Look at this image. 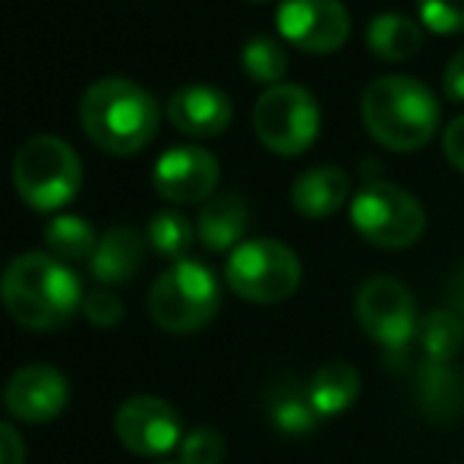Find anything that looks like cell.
<instances>
[{"label":"cell","instance_id":"cell-1","mask_svg":"<svg viewBox=\"0 0 464 464\" xmlns=\"http://www.w3.org/2000/svg\"><path fill=\"white\" fill-rule=\"evenodd\" d=\"M0 300L23 329H61L82 310V285L67 263L51 253H23L0 278Z\"/></svg>","mask_w":464,"mask_h":464},{"label":"cell","instance_id":"cell-2","mask_svg":"<svg viewBox=\"0 0 464 464\" xmlns=\"http://www.w3.org/2000/svg\"><path fill=\"white\" fill-rule=\"evenodd\" d=\"M159 102L140 82L104 76L80 98V123L108 155H136L159 133Z\"/></svg>","mask_w":464,"mask_h":464},{"label":"cell","instance_id":"cell-3","mask_svg":"<svg viewBox=\"0 0 464 464\" xmlns=\"http://www.w3.org/2000/svg\"><path fill=\"white\" fill-rule=\"evenodd\" d=\"M363 127L392 152H417L440 130V102L411 76H379L361 98Z\"/></svg>","mask_w":464,"mask_h":464},{"label":"cell","instance_id":"cell-4","mask_svg":"<svg viewBox=\"0 0 464 464\" xmlns=\"http://www.w3.org/2000/svg\"><path fill=\"white\" fill-rule=\"evenodd\" d=\"M82 184V161L70 142L61 136H32L25 146H19L13 159V187L19 199L35 212H57Z\"/></svg>","mask_w":464,"mask_h":464},{"label":"cell","instance_id":"cell-5","mask_svg":"<svg viewBox=\"0 0 464 464\" xmlns=\"http://www.w3.org/2000/svg\"><path fill=\"white\" fill-rule=\"evenodd\" d=\"M221 306L218 278L196 259H180L155 278L149 291V316L174 335H189L215 319Z\"/></svg>","mask_w":464,"mask_h":464},{"label":"cell","instance_id":"cell-6","mask_svg":"<svg viewBox=\"0 0 464 464\" xmlns=\"http://www.w3.org/2000/svg\"><path fill=\"white\" fill-rule=\"evenodd\" d=\"M351 225L379 250H408L427 231V212L408 189L389 180H370L351 196Z\"/></svg>","mask_w":464,"mask_h":464},{"label":"cell","instance_id":"cell-7","mask_svg":"<svg viewBox=\"0 0 464 464\" xmlns=\"http://www.w3.org/2000/svg\"><path fill=\"white\" fill-rule=\"evenodd\" d=\"M300 278L297 253L272 237L244 240L225 266L227 287L246 304H281L297 291Z\"/></svg>","mask_w":464,"mask_h":464},{"label":"cell","instance_id":"cell-8","mask_svg":"<svg viewBox=\"0 0 464 464\" xmlns=\"http://www.w3.org/2000/svg\"><path fill=\"white\" fill-rule=\"evenodd\" d=\"M319 104L310 89L297 82H278L256 98L253 130L259 142L281 159L304 155L319 136Z\"/></svg>","mask_w":464,"mask_h":464},{"label":"cell","instance_id":"cell-9","mask_svg":"<svg viewBox=\"0 0 464 464\" xmlns=\"http://www.w3.org/2000/svg\"><path fill=\"white\" fill-rule=\"evenodd\" d=\"M354 316L361 329L385 351H404L417 335L414 294L398 278L372 276L357 287Z\"/></svg>","mask_w":464,"mask_h":464},{"label":"cell","instance_id":"cell-10","mask_svg":"<svg viewBox=\"0 0 464 464\" xmlns=\"http://www.w3.org/2000/svg\"><path fill=\"white\" fill-rule=\"evenodd\" d=\"M276 19L281 38L310 54H332L351 38V16L342 0H281Z\"/></svg>","mask_w":464,"mask_h":464},{"label":"cell","instance_id":"cell-11","mask_svg":"<svg viewBox=\"0 0 464 464\" xmlns=\"http://www.w3.org/2000/svg\"><path fill=\"white\" fill-rule=\"evenodd\" d=\"M114 433L133 455L161 459L174 446H180V417L174 404L155 395H136L117 408Z\"/></svg>","mask_w":464,"mask_h":464},{"label":"cell","instance_id":"cell-12","mask_svg":"<svg viewBox=\"0 0 464 464\" xmlns=\"http://www.w3.org/2000/svg\"><path fill=\"white\" fill-rule=\"evenodd\" d=\"M221 168L208 149L199 146H174L155 161L152 184L159 196L178 206H193V202H208L218 187Z\"/></svg>","mask_w":464,"mask_h":464},{"label":"cell","instance_id":"cell-13","mask_svg":"<svg viewBox=\"0 0 464 464\" xmlns=\"http://www.w3.org/2000/svg\"><path fill=\"white\" fill-rule=\"evenodd\" d=\"M6 411L23 423H48L63 414L70 401V382L48 363H29L16 370L4 392Z\"/></svg>","mask_w":464,"mask_h":464},{"label":"cell","instance_id":"cell-14","mask_svg":"<svg viewBox=\"0 0 464 464\" xmlns=\"http://www.w3.org/2000/svg\"><path fill=\"white\" fill-rule=\"evenodd\" d=\"M168 117L171 123L187 136L208 140L227 130L234 117L231 98L215 86H184L168 102Z\"/></svg>","mask_w":464,"mask_h":464},{"label":"cell","instance_id":"cell-15","mask_svg":"<svg viewBox=\"0 0 464 464\" xmlns=\"http://www.w3.org/2000/svg\"><path fill=\"white\" fill-rule=\"evenodd\" d=\"M414 395L423 417L436 423H452L464 417V372L452 363L423 361L414 376Z\"/></svg>","mask_w":464,"mask_h":464},{"label":"cell","instance_id":"cell-16","mask_svg":"<svg viewBox=\"0 0 464 464\" xmlns=\"http://www.w3.org/2000/svg\"><path fill=\"white\" fill-rule=\"evenodd\" d=\"M250 227V208L237 193H218L202 202L199 218H196V237L206 250L225 253L237 250L244 244V234Z\"/></svg>","mask_w":464,"mask_h":464},{"label":"cell","instance_id":"cell-17","mask_svg":"<svg viewBox=\"0 0 464 464\" xmlns=\"http://www.w3.org/2000/svg\"><path fill=\"white\" fill-rule=\"evenodd\" d=\"M351 199L348 171L335 165H316L291 184V206L304 218H329Z\"/></svg>","mask_w":464,"mask_h":464},{"label":"cell","instance_id":"cell-18","mask_svg":"<svg viewBox=\"0 0 464 464\" xmlns=\"http://www.w3.org/2000/svg\"><path fill=\"white\" fill-rule=\"evenodd\" d=\"M142 259H146V237L136 227L117 225L102 234L89 269L102 285H127L140 272Z\"/></svg>","mask_w":464,"mask_h":464},{"label":"cell","instance_id":"cell-19","mask_svg":"<svg viewBox=\"0 0 464 464\" xmlns=\"http://www.w3.org/2000/svg\"><path fill=\"white\" fill-rule=\"evenodd\" d=\"M361 372H357L354 363L348 361H329L323 363L306 382V392H310V401L316 408L319 420L323 417H338L351 408V404L361 398Z\"/></svg>","mask_w":464,"mask_h":464},{"label":"cell","instance_id":"cell-20","mask_svg":"<svg viewBox=\"0 0 464 464\" xmlns=\"http://www.w3.org/2000/svg\"><path fill=\"white\" fill-rule=\"evenodd\" d=\"M367 44L379 61L401 63L423 44V29L404 13H376L367 25Z\"/></svg>","mask_w":464,"mask_h":464},{"label":"cell","instance_id":"cell-21","mask_svg":"<svg viewBox=\"0 0 464 464\" xmlns=\"http://www.w3.org/2000/svg\"><path fill=\"white\" fill-rule=\"evenodd\" d=\"M266 404H269L272 427L281 436H291V440L310 436L319 423V414L310 401V392L300 389V382H294V379H281V382L272 385Z\"/></svg>","mask_w":464,"mask_h":464},{"label":"cell","instance_id":"cell-22","mask_svg":"<svg viewBox=\"0 0 464 464\" xmlns=\"http://www.w3.org/2000/svg\"><path fill=\"white\" fill-rule=\"evenodd\" d=\"M98 234L95 227L89 225L80 215H57V218L48 221L44 227V244H48V253L61 263H86V259L95 256L98 250Z\"/></svg>","mask_w":464,"mask_h":464},{"label":"cell","instance_id":"cell-23","mask_svg":"<svg viewBox=\"0 0 464 464\" xmlns=\"http://www.w3.org/2000/svg\"><path fill=\"white\" fill-rule=\"evenodd\" d=\"M420 351L433 363H452L455 354L464 348V323L452 310H433L417 325Z\"/></svg>","mask_w":464,"mask_h":464},{"label":"cell","instance_id":"cell-24","mask_svg":"<svg viewBox=\"0 0 464 464\" xmlns=\"http://www.w3.org/2000/svg\"><path fill=\"white\" fill-rule=\"evenodd\" d=\"M146 237H149V246H152L159 256L165 259H187L189 246L196 240V227L189 225V218L184 212H174V208H165V212H155L152 221L146 227Z\"/></svg>","mask_w":464,"mask_h":464},{"label":"cell","instance_id":"cell-25","mask_svg":"<svg viewBox=\"0 0 464 464\" xmlns=\"http://www.w3.org/2000/svg\"><path fill=\"white\" fill-rule=\"evenodd\" d=\"M240 63H244V73L253 82H263V86H278L287 73V51L278 38L256 35L244 44L240 51Z\"/></svg>","mask_w":464,"mask_h":464},{"label":"cell","instance_id":"cell-26","mask_svg":"<svg viewBox=\"0 0 464 464\" xmlns=\"http://www.w3.org/2000/svg\"><path fill=\"white\" fill-rule=\"evenodd\" d=\"M227 455L225 436L212 427H196L180 440V461L178 464H221Z\"/></svg>","mask_w":464,"mask_h":464},{"label":"cell","instance_id":"cell-27","mask_svg":"<svg viewBox=\"0 0 464 464\" xmlns=\"http://www.w3.org/2000/svg\"><path fill=\"white\" fill-rule=\"evenodd\" d=\"M417 10L430 32L440 35L464 32V0H417Z\"/></svg>","mask_w":464,"mask_h":464},{"label":"cell","instance_id":"cell-28","mask_svg":"<svg viewBox=\"0 0 464 464\" xmlns=\"http://www.w3.org/2000/svg\"><path fill=\"white\" fill-rule=\"evenodd\" d=\"M82 316H86L92 325L111 329V325H117L123 316H127V306H123V300L117 297L114 291H108V287H98V291L82 297Z\"/></svg>","mask_w":464,"mask_h":464},{"label":"cell","instance_id":"cell-29","mask_svg":"<svg viewBox=\"0 0 464 464\" xmlns=\"http://www.w3.org/2000/svg\"><path fill=\"white\" fill-rule=\"evenodd\" d=\"M442 152H446V159L452 161L455 171L464 174V114L455 117V121L446 127V133H442Z\"/></svg>","mask_w":464,"mask_h":464},{"label":"cell","instance_id":"cell-30","mask_svg":"<svg viewBox=\"0 0 464 464\" xmlns=\"http://www.w3.org/2000/svg\"><path fill=\"white\" fill-rule=\"evenodd\" d=\"M0 464H25V442L10 423H0Z\"/></svg>","mask_w":464,"mask_h":464},{"label":"cell","instance_id":"cell-31","mask_svg":"<svg viewBox=\"0 0 464 464\" xmlns=\"http://www.w3.org/2000/svg\"><path fill=\"white\" fill-rule=\"evenodd\" d=\"M442 92H446V98H452V102H464V51L452 54V61L446 63Z\"/></svg>","mask_w":464,"mask_h":464},{"label":"cell","instance_id":"cell-32","mask_svg":"<svg viewBox=\"0 0 464 464\" xmlns=\"http://www.w3.org/2000/svg\"><path fill=\"white\" fill-rule=\"evenodd\" d=\"M446 297H449V310L455 313V316L464 323V266L459 272L452 276V281H449V291H446Z\"/></svg>","mask_w":464,"mask_h":464},{"label":"cell","instance_id":"cell-33","mask_svg":"<svg viewBox=\"0 0 464 464\" xmlns=\"http://www.w3.org/2000/svg\"><path fill=\"white\" fill-rule=\"evenodd\" d=\"M161 464H171V461H161Z\"/></svg>","mask_w":464,"mask_h":464},{"label":"cell","instance_id":"cell-34","mask_svg":"<svg viewBox=\"0 0 464 464\" xmlns=\"http://www.w3.org/2000/svg\"><path fill=\"white\" fill-rule=\"evenodd\" d=\"M256 4H259V0H256Z\"/></svg>","mask_w":464,"mask_h":464}]
</instances>
